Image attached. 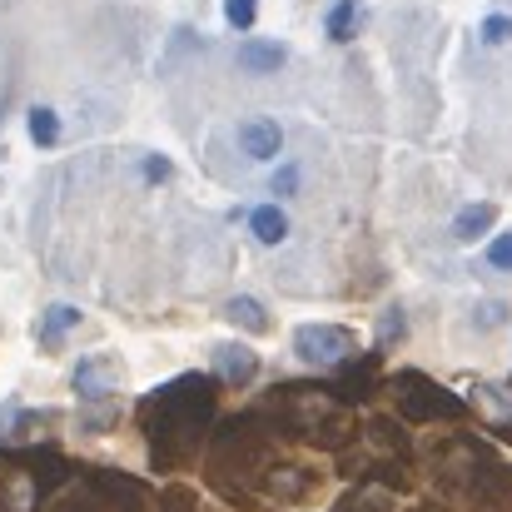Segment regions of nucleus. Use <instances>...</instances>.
<instances>
[{
    "mask_svg": "<svg viewBox=\"0 0 512 512\" xmlns=\"http://www.w3.org/2000/svg\"><path fill=\"white\" fill-rule=\"evenodd\" d=\"M294 353L304 363H314V368H329V363H339V358L353 353V334L339 329V324H304L294 334Z\"/></svg>",
    "mask_w": 512,
    "mask_h": 512,
    "instance_id": "f257e3e1",
    "label": "nucleus"
},
{
    "mask_svg": "<svg viewBox=\"0 0 512 512\" xmlns=\"http://www.w3.org/2000/svg\"><path fill=\"white\" fill-rule=\"evenodd\" d=\"M234 140H239V155L254 160V165H274V160L284 155V125L269 120V115L244 120V125L234 130Z\"/></svg>",
    "mask_w": 512,
    "mask_h": 512,
    "instance_id": "f03ea898",
    "label": "nucleus"
},
{
    "mask_svg": "<svg viewBox=\"0 0 512 512\" xmlns=\"http://www.w3.org/2000/svg\"><path fill=\"white\" fill-rule=\"evenodd\" d=\"M249 234L264 244V249H279L289 239V209L279 199H264V204H249Z\"/></svg>",
    "mask_w": 512,
    "mask_h": 512,
    "instance_id": "7ed1b4c3",
    "label": "nucleus"
},
{
    "mask_svg": "<svg viewBox=\"0 0 512 512\" xmlns=\"http://www.w3.org/2000/svg\"><path fill=\"white\" fill-rule=\"evenodd\" d=\"M284 65H289V45H279V40H244L239 45V70L244 75H274Z\"/></svg>",
    "mask_w": 512,
    "mask_h": 512,
    "instance_id": "20e7f679",
    "label": "nucleus"
},
{
    "mask_svg": "<svg viewBox=\"0 0 512 512\" xmlns=\"http://www.w3.org/2000/svg\"><path fill=\"white\" fill-rule=\"evenodd\" d=\"M214 368H219V378H229V383H249V378L259 373V358H254V348H244V343H219V348H214Z\"/></svg>",
    "mask_w": 512,
    "mask_h": 512,
    "instance_id": "39448f33",
    "label": "nucleus"
},
{
    "mask_svg": "<svg viewBox=\"0 0 512 512\" xmlns=\"http://www.w3.org/2000/svg\"><path fill=\"white\" fill-rule=\"evenodd\" d=\"M75 388H80V398H105V393L115 388V363L85 358V363L75 368Z\"/></svg>",
    "mask_w": 512,
    "mask_h": 512,
    "instance_id": "423d86ee",
    "label": "nucleus"
},
{
    "mask_svg": "<svg viewBox=\"0 0 512 512\" xmlns=\"http://www.w3.org/2000/svg\"><path fill=\"white\" fill-rule=\"evenodd\" d=\"M493 219H498V204H468V209L453 214V234L458 239H483L493 229Z\"/></svg>",
    "mask_w": 512,
    "mask_h": 512,
    "instance_id": "0eeeda50",
    "label": "nucleus"
},
{
    "mask_svg": "<svg viewBox=\"0 0 512 512\" xmlns=\"http://www.w3.org/2000/svg\"><path fill=\"white\" fill-rule=\"evenodd\" d=\"M363 0H339L334 10H329V20H324V30L334 35V40H353L358 30H363Z\"/></svg>",
    "mask_w": 512,
    "mask_h": 512,
    "instance_id": "6e6552de",
    "label": "nucleus"
},
{
    "mask_svg": "<svg viewBox=\"0 0 512 512\" xmlns=\"http://www.w3.org/2000/svg\"><path fill=\"white\" fill-rule=\"evenodd\" d=\"M224 314H229L234 324H244L249 334H264V329H269V314H264V304H259V299H249V294L229 299V304H224Z\"/></svg>",
    "mask_w": 512,
    "mask_h": 512,
    "instance_id": "1a4fd4ad",
    "label": "nucleus"
},
{
    "mask_svg": "<svg viewBox=\"0 0 512 512\" xmlns=\"http://www.w3.org/2000/svg\"><path fill=\"white\" fill-rule=\"evenodd\" d=\"M80 324V309H70V304H55V309H45V319H40V339L45 343H60L70 329Z\"/></svg>",
    "mask_w": 512,
    "mask_h": 512,
    "instance_id": "9d476101",
    "label": "nucleus"
},
{
    "mask_svg": "<svg viewBox=\"0 0 512 512\" xmlns=\"http://www.w3.org/2000/svg\"><path fill=\"white\" fill-rule=\"evenodd\" d=\"M30 140H35V145H55V140H60V115H55L50 105H35V110H30Z\"/></svg>",
    "mask_w": 512,
    "mask_h": 512,
    "instance_id": "9b49d317",
    "label": "nucleus"
},
{
    "mask_svg": "<svg viewBox=\"0 0 512 512\" xmlns=\"http://www.w3.org/2000/svg\"><path fill=\"white\" fill-rule=\"evenodd\" d=\"M224 20H229L234 30H254V20H259V0H224Z\"/></svg>",
    "mask_w": 512,
    "mask_h": 512,
    "instance_id": "f8f14e48",
    "label": "nucleus"
},
{
    "mask_svg": "<svg viewBox=\"0 0 512 512\" xmlns=\"http://www.w3.org/2000/svg\"><path fill=\"white\" fill-rule=\"evenodd\" d=\"M483 264L498 269V274H512V234H498V239L483 249Z\"/></svg>",
    "mask_w": 512,
    "mask_h": 512,
    "instance_id": "ddd939ff",
    "label": "nucleus"
},
{
    "mask_svg": "<svg viewBox=\"0 0 512 512\" xmlns=\"http://www.w3.org/2000/svg\"><path fill=\"white\" fill-rule=\"evenodd\" d=\"M478 35H483V45H503V40H512V15H488V20L478 25Z\"/></svg>",
    "mask_w": 512,
    "mask_h": 512,
    "instance_id": "4468645a",
    "label": "nucleus"
},
{
    "mask_svg": "<svg viewBox=\"0 0 512 512\" xmlns=\"http://www.w3.org/2000/svg\"><path fill=\"white\" fill-rule=\"evenodd\" d=\"M299 179H304V174H299V165H284V170H274V179H269V184H274V194H294V189H299Z\"/></svg>",
    "mask_w": 512,
    "mask_h": 512,
    "instance_id": "2eb2a0df",
    "label": "nucleus"
},
{
    "mask_svg": "<svg viewBox=\"0 0 512 512\" xmlns=\"http://www.w3.org/2000/svg\"><path fill=\"white\" fill-rule=\"evenodd\" d=\"M145 179H160L165 184L170 179V160L165 155H145Z\"/></svg>",
    "mask_w": 512,
    "mask_h": 512,
    "instance_id": "dca6fc26",
    "label": "nucleus"
},
{
    "mask_svg": "<svg viewBox=\"0 0 512 512\" xmlns=\"http://www.w3.org/2000/svg\"><path fill=\"white\" fill-rule=\"evenodd\" d=\"M478 324H503V304H483L478 309Z\"/></svg>",
    "mask_w": 512,
    "mask_h": 512,
    "instance_id": "f3484780",
    "label": "nucleus"
}]
</instances>
